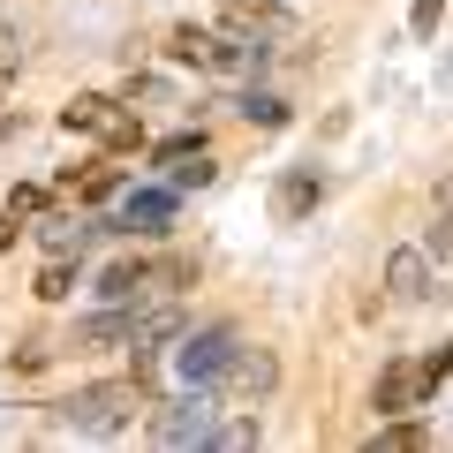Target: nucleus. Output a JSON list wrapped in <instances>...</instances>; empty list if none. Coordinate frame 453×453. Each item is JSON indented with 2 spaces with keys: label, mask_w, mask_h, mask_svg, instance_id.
<instances>
[{
  "label": "nucleus",
  "mask_w": 453,
  "mask_h": 453,
  "mask_svg": "<svg viewBox=\"0 0 453 453\" xmlns=\"http://www.w3.org/2000/svg\"><path fill=\"white\" fill-rule=\"evenodd\" d=\"M174 219V189H121V211L98 219V234H159Z\"/></svg>",
  "instance_id": "obj_7"
},
{
  "label": "nucleus",
  "mask_w": 453,
  "mask_h": 453,
  "mask_svg": "<svg viewBox=\"0 0 453 453\" xmlns=\"http://www.w3.org/2000/svg\"><path fill=\"white\" fill-rule=\"evenodd\" d=\"M61 189L76 196V204H106V196H121V166L91 159V166H83V174H76V166H68V174H61Z\"/></svg>",
  "instance_id": "obj_14"
},
{
  "label": "nucleus",
  "mask_w": 453,
  "mask_h": 453,
  "mask_svg": "<svg viewBox=\"0 0 453 453\" xmlns=\"http://www.w3.org/2000/svg\"><path fill=\"white\" fill-rule=\"evenodd\" d=\"M453 378V340H438L431 356H401V363H386L378 371V386H371V408L378 416H416V408H431V393Z\"/></svg>",
  "instance_id": "obj_2"
},
{
  "label": "nucleus",
  "mask_w": 453,
  "mask_h": 453,
  "mask_svg": "<svg viewBox=\"0 0 453 453\" xmlns=\"http://www.w3.org/2000/svg\"><path fill=\"white\" fill-rule=\"evenodd\" d=\"M438 16H446V0H416V8H408V31L431 38V31H438Z\"/></svg>",
  "instance_id": "obj_22"
},
{
  "label": "nucleus",
  "mask_w": 453,
  "mask_h": 453,
  "mask_svg": "<svg viewBox=\"0 0 453 453\" xmlns=\"http://www.w3.org/2000/svg\"><path fill=\"white\" fill-rule=\"evenodd\" d=\"M265 53H273L265 38L219 31V38H211V68H204V76H257V68H265Z\"/></svg>",
  "instance_id": "obj_12"
},
{
  "label": "nucleus",
  "mask_w": 453,
  "mask_h": 453,
  "mask_svg": "<svg viewBox=\"0 0 453 453\" xmlns=\"http://www.w3.org/2000/svg\"><path fill=\"white\" fill-rule=\"evenodd\" d=\"M151 159H159V174L174 181V189H211V181H219V166H211L204 136H166Z\"/></svg>",
  "instance_id": "obj_8"
},
{
  "label": "nucleus",
  "mask_w": 453,
  "mask_h": 453,
  "mask_svg": "<svg viewBox=\"0 0 453 453\" xmlns=\"http://www.w3.org/2000/svg\"><path fill=\"white\" fill-rule=\"evenodd\" d=\"M423 446H431V431H423L416 416H386L378 438H371V453H423Z\"/></svg>",
  "instance_id": "obj_16"
},
{
  "label": "nucleus",
  "mask_w": 453,
  "mask_h": 453,
  "mask_svg": "<svg viewBox=\"0 0 453 453\" xmlns=\"http://www.w3.org/2000/svg\"><path fill=\"white\" fill-rule=\"evenodd\" d=\"M16 234H23V211H8V204H0V250H16Z\"/></svg>",
  "instance_id": "obj_24"
},
{
  "label": "nucleus",
  "mask_w": 453,
  "mask_h": 453,
  "mask_svg": "<svg viewBox=\"0 0 453 453\" xmlns=\"http://www.w3.org/2000/svg\"><path fill=\"white\" fill-rule=\"evenodd\" d=\"M8 211H23V219H38V211H46V189H38V181H16V189H8Z\"/></svg>",
  "instance_id": "obj_21"
},
{
  "label": "nucleus",
  "mask_w": 453,
  "mask_h": 453,
  "mask_svg": "<svg viewBox=\"0 0 453 453\" xmlns=\"http://www.w3.org/2000/svg\"><path fill=\"white\" fill-rule=\"evenodd\" d=\"M144 431H151V446H166V453L211 446V431H219V393L211 386H181L174 401H159L144 416Z\"/></svg>",
  "instance_id": "obj_4"
},
{
  "label": "nucleus",
  "mask_w": 453,
  "mask_h": 453,
  "mask_svg": "<svg viewBox=\"0 0 453 453\" xmlns=\"http://www.w3.org/2000/svg\"><path fill=\"white\" fill-rule=\"evenodd\" d=\"M386 295L393 303H431V250H393L386 257Z\"/></svg>",
  "instance_id": "obj_11"
},
{
  "label": "nucleus",
  "mask_w": 453,
  "mask_h": 453,
  "mask_svg": "<svg viewBox=\"0 0 453 453\" xmlns=\"http://www.w3.org/2000/svg\"><path fill=\"white\" fill-rule=\"evenodd\" d=\"M273 386H280V356H273V348L234 340V356H226V371H219V386H211V393H219L226 408H257Z\"/></svg>",
  "instance_id": "obj_5"
},
{
  "label": "nucleus",
  "mask_w": 453,
  "mask_h": 453,
  "mask_svg": "<svg viewBox=\"0 0 453 453\" xmlns=\"http://www.w3.org/2000/svg\"><path fill=\"white\" fill-rule=\"evenodd\" d=\"M257 416H234V423H219V431H211V446H219V453H250V446H257Z\"/></svg>",
  "instance_id": "obj_19"
},
{
  "label": "nucleus",
  "mask_w": 453,
  "mask_h": 453,
  "mask_svg": "<svg viewBox=\"0 0 453 453\" xmlns=\"http://www.w3.org/2000/svg\"><path fill=\"white\" fill-rule=\"evenodd\" d=\"M46 356H53L46 340H23V348H16V371H46Z\"/></svg>",
  "instance_id": "obj_23"
},
{
  "label": "nucleus",
  "mask_w": 453,
  "mask_h": 453,
  "mask_svg": "<svg viewBox=\"0 0 453 453\" xmlns=\"http://www.w3.org/2000/svg\"><path fill=\"white\" fill-rule=\"evenodd\" d=\"M234 325H204V333H181L174 340V378L181 386H219V371H226V356H234Z\"/></svg>",
  "instance_id": "obj_6"
},
{
  "label": "nucleus",
  "mask_w": 453,
  "mask_h": 453,
  "mask_svg": "<svg viewBox=\"0 0 453 453\" xmlns=\"http://www.w3.org/2000/svg\"><path fill=\"white\" fill-rule=\"evenodd\" d=\"M318 204H325V174H318V166H288V174L273 181V219H280V226L310 219Z\"/></svg>",
  "instance_id": "obj_9"
},
{
  "label": "nucleus",
  "mask_w": 453,
  "mask_h": 453,
  "mask_svg": "<svg viewBox=\"0 0 453 453\" xmlns=\"http://www.w3.org/2000/svg\"><path fill=\"white\" fill-rule=\"evenodd\" d=\"M219 23H226V31H242V38H265V46L295 31V16L280 8V0H219Z\"/></svg>",
  "instance_id": "obj_10"
},
{
  "label": "nucleus",
  "mask_w": 453,
  "mask_h": 453,
  "mask_svg": "<svg viewBox=\"0 0 453 453\" xmlns=\"http://www.w3.org/2000/svg\"><path fill=\"white\" fill-rule=\"evenodd\" d=\"M438 76H446V83H453V53H446V61H438Z\"/></svg>",
  "instance_id": "obj_26"
},
{
  "label": "nucleus",
  "mask_w": 453,
  "mask_h": 453,
  "mask_svg": "<svg viewBox=\"0 0 453 453\" xmlns=\"http://www.w3.org/2000/svg\"><path fill=\"white\" fill-rule=\"evenodd\" d=\"M136 408H151V386L144 378H98V386H76L53 401V423L76 438H121L136 423Z\"/></svg>",
  "instance_id": "obj_1"
},
{
  "label": "nucleus",
  "mask_w": 453,
  "mask_h": 453,
  "mask_svg": "<svg viewBox=\"0 0 453 453\" xmlns=\"http://www.w3.org/2000/svg\"><path fill=\"white\" fill-rule=\"evenodd\" d=\"M91 234L98 226H83L76 211H38V250H46V257H83Z\"/></svg>",
  "instance_id": "obj_13"
},
{
  "label": "nucleus",
  "mask_w": 453,
  "mask_h": 453,
  "mask_svg": "<svg viewBox=\"0 0 453 453\" xmlns=\"http://www.w3.org/2000/svg\"><path fill=\"white\" fill-rule=\"evenodd\" d=\"M242 121H250V129H288V98H273V91H242Z\"/></svg>",
  "instance_id": "obj_17"
},
{
  "label": "nucleus",
  "mask_w": 453,
  "mask_h": 453,
  "mask_svg": "<svg viewBox=\"0 0 453 453\" xmlns=\"http://www.w3.org/2000/svg\"><path fill=\"white\" fill-rule=\"evenodd\" d=\"M68 288H76V257H46V265H38V288H31L38 303H61Z\"/></svg>",
  "instance_id": "obj_18"
},
{
  "label": "nucleus",
  "mask_w": 453,
  "mask_h": 453,
  "mask_svg": "<svg viewBox=\"0 0 453 453\" xmlns=\"http://www.w3.org/2000/svg\"><path fill=\"white\" fill-rule=\"evenodd\" d=\"M8 46H16V31H8V23H0V68H8Z\"/></svg>",
  "instance_id": "obj_25"
},
{
  "label": "nucleus",
  "mask_w": 453,
  "mask_h": 453,
  "mask_svg": "<svg viewBox=\"0 0 453 453\" xmlns=\"http://www.w3.org/2000/svg\"><path fill=\"white\" fill-rule=\"evenodd\" d=\"M211 38H219V31H204V23H174V31H166V61L211 68Z\"/></svg>",
  "instance_id": "obj_15"
},
{
  "label": "nucleus",
  "mask_w": 453,
  "mask_h": 453,
  "mask_svg": "<svg viewBox=\"0 0 453 453\" xmlns=\"http://www.w3.org/2000/svg\"><path fill=\"white\" fill-rule=\"evenodd\" d=\"M431 250H438V257H453V181L438 189V234H431Z\"/></svg>",
  "instance_id": "obj_20"
},
{
  "label": "nucleus",
  "mask_w": 453,
  "mask_h": 453,
  "mask_svg": "<svg viewBox=\"0 0 453 453\" xmlns=\"http://www.w3.org/2000/svg\"><path fill=\"white\" fill-rule=\"evenodd\" d=\"M61 129L68 136H98L106 151H144V106L106 98V91H76L61 106Z\"/></svg>",
  "instance_id": "obj_3"
}]
</instances>
